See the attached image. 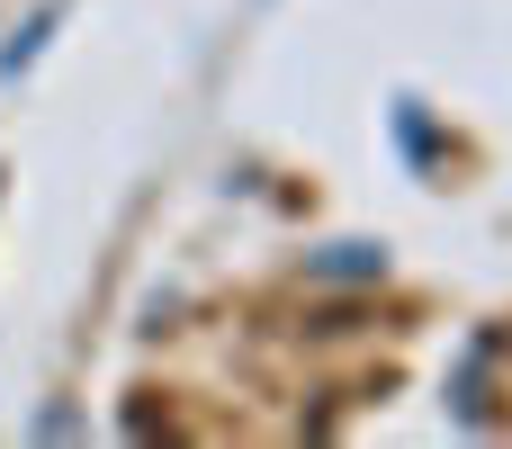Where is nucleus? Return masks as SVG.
I'll return each mask as SVG.
<instances>
[{"label": "nucleus", "instance_id": "nucleus-1", "mask_svg": "<svg viewBox=\"0 0 512 449\" xmlns=\"http://www.w3.org/2000/svg\"><path fill=\"white\" fill-rule=\"evenodd\" d=\"M306 279H315V288H324V279H333V288H378V279H387V243H360V234H351V243H324V252H306Z\"/></svg>", "mask_w": 512, "mask_h": 449}, {"label": "nucleus", "instance_id": "nucleus-2", "mask_svg": "<svg viewBox=\"0 0 512 449\" xmlns=\"http://www.w3.org/2000/svg\"><path fill=\"white\" fill-rule=\"evenodd\" d=\"M54 27H63V0H45V9L27 18V36H18V45H0V81H9V72H18V63H27V54H36V45L54 36Z\"/></svg>", "mask_w": 512, "mask_h": 449}]
</instances>
